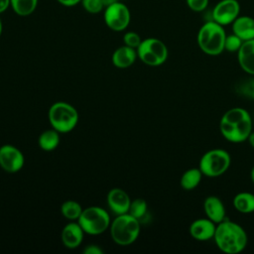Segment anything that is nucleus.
<instances>
[{"instance_id":"f257e3e1","label":"nucleus","mask_w":254,"mask_h":254,"mask_svg":"<svg viewBox=\"0 0 254 254\" xmlns=\"http://www.w3.org/2000/svg\"><path fill=\"white\" fill-rule=\"evenodd\" d=\"M219 131L231 143L246 141L252 132L250 113L242 107H233L224 112L219 121Z\"/></svg>"},{"instance_id":"f03ea898","label":"nucleus","mask_w":254,"mask_h":254,"mask_svg":"<svg viewBox=\"0 0 254 254\" xmlns=\"http://www.w3.org/2000/svg\"><path fill=\"white\" fill-rule=\"evenodd\" d=\"M213 239L217 248L226 254L242 252L248 242L247 233L244 228L226 218L216 224Z\"/></svg>"},{"instance_id":"7ed1b4c3","label":"nucleus","mask_w":254,"mask_h":254,"mask_svg":"<svg viewBox=\"0 0 254 254\" xmlns=\"http://www.w3.org/2000/svg\"><path fill=\"white\" fill-rule=\"evenodd\" d=\"M226 33L223 26L213 20L205 22L198 30L196 42L199 49L208 56H218L224 51Z\"/></svg>"},{"instance_id":"20e7f679","label":"nucleus","mask_w":254,"mask_h":254,"mask_svg":"<svg viewBox=\"0 0 254 254\" xmlns=\"http://www.w3.org/2000/svg\"><path fill=\"white\" fill-rule=\"evenodd\" d=\"M110 233L117 244L129 245L139 236L140 221L129 213L117 215L110 224Z\"/></svg>"},{"instance_id":"39448f33","label":"nucleus","mask_w":254,"mask_h":254,"mask_svg":"<svg viewBox=\"0 0 254 254\" xmlns=\"http://www.w3.org/2000/svg\"><path fill=\"white\" fill-rule=\"evenodd\" d=\"M231 157L229 153L220 148L206 151L200 158L198 168L202 175L208 178L222 176L230 167Z\"/></svg>"},{"instance_id":"423d86ee","label":"nucleus","mask_w":254,"mask_h":254,"mask_svg":"<svg viewBox=\"0 0 254 254\" xmlns=\"http://www.w3.org/2000/svg\"><path fill=\"white\" fill-rule=\"evenodd\" d=\"M49 121L54 129L60 133L71 131L77 124L76 109L66 102H56L49 109Z\"/></svg>"},{"instance_id":"0eeeda50","label":"nucleus","mask_w":254,"mask_h":254,"mask_svg":"<svg viewBox=\"0 0 254 254\" xmlns=\"http://www.w3.org/2000/svg\"><path fill=\"white\" fill-rule=\"evenodd\" d=\"M77 220L83 231L91 235L101 234L110 226L108 213L99 206H89L82 209Z\"/></svg>"},{"instance_id":"6e6552de","label":"nucleus","mask_w":254,"mask_h":254,"mask_svg":"<svg viewBox=\"0 0 254 254\" xmlns=\"http://www.w3.org/2000/svg\"><path fill=\"white\" fill-rule=\"evenodd\" d=\"M168 48L165 43L157 38L142 40L137 48V56L147 65L159 66L168 59Z\"/></svg>"},{"instance_id":"1a4fd4ad","label":"nucleus","mask_w":254,"mask_h":254,"mask_svg":"<svg viewBox=\"0 0 254 254\" xmlns=\"http://www.w3.org/2000/svg\"><path fill=\"white\" fill-rule=\"evenodd\" d=\"M103 20L105 25L110 30L121 32L129 26L131 21V13L129 8L119 0L104 8Z\"/></svg>"},{"instance_id":"9d476101","label":"nucleus","mask_w":254,"mask_h":254,"mask_svg":"<svg viewBox=\"0 0 254 254\" xmlns=\"http://www.w3.org/2000/svg\"><path fill=\"white\" fill-rule=\"evenodd\" d=\"M240 15V4L237 0H220L212 10V20L221 26L234 22Z\"/></svg>"},{"instance_id":"9b49d317","label":"nucleus","mask_w":254,"mask_h":254,"mask_svg":"<svg viewBox=\"0 0 254 254\" xmlns=\"http://www.w3.org/2000/svg\"><path fill=\"white\" fill-rule=\"evenodd\" d=\"M24 165V156L22 152L12 146L3 145L0 147V167L8 173H16Z\"/></svg>"},{"instance_id":"f8f14e48","label":"nucleus","mask_w":254,"mask_h":254,"mask_svg":"<svg viewBox=\"0 0 254 254\" xmlns=\"http://www.w3.org/2000/svg\"><path fill=\"white\" fill-rule=\"evenodd\" d=\"M216 224L210 219L198 218L193 220L190 225V236L197 241H207L213 238Z\"/></svg>"},{"instance_id":"ddd939ff","label":"nucleus","mask_w":254,"mask_h":254,"mask_svg":"<svg viewBox=\"0 0 254 254\" xmlns=\"http://www.w3.org/2000/svg\"><path fill=\"white\" fill-rule=\"evenodd\" d=\"M107 203L109 208L116 215L128 213L131 199L127 192L122 189H112L107 194Z\"/></svg>"},{"instance_id":"4468645a","label":"nucleus","mask_w":254,"mask_h":254,"mask_svg":"<svg viewBox=\"0 0 254 254\" xmlns=\"http://www.w3.org/2000/svg\"><path fill=\"white\" fill-rule=\"evenodd\" d=\"M203 210L208 219L213 221L215 224L224 220L226 210L222 200L215 195H209L205 197L203 201Z\"/></svg>"},{"instance_id":"2eb2a0df","label":"nucleus","mask_w":254,"mask_h":254,"mask_svg":"<svg viewBox=\"0 0 254 254\" xmlns=\"http://www.w3.org/2000/svg\"><path fill=\"white\" fill-rule=\"evenodd\" d=\"M237 60L246 73L254 75V39L243 42L237 52Z\"/></svg>"},{"instance_id":"dca6fc26","label":"nucleus","mask_w":254,"mask_h":254,"mask_svg":"<svg viewBox=\"0 0 254 254\" xmlns=\"http://www.w3.org/2000/svg\"><path fill=\"white\" fill-rule=\"evenodd\" d=\"M83 229L79 223H67L62 231V240L65 247L73 249L80 245L83 239Z\"/></svg>"},{"instance_id":"f3484780","label":"nucleus","mask_w":254,"mask_h":254,"mask_svg":"<svg viewBox=\"0 0 254 254\" xmlns=\"http://www.w3.org/2000/svg\"><path fill=\"white\" fill-rule=\"evenodd\" d=\"M232 25V33L242 41L254 39V18L250 16H238Z\"/></svg>"},{"instance_id":"a211bd4d","label":"nucleus","mask_w":254,"mask_h":254,"mask_svg":"<svg viewBox=\"0 0 254 254\" xmlns=\"http://www.w3.org/2000/svg\"><path fill=\"white\" fill-rule=\"evenodd\" d=\"M137 50L126 45L119 47L112 54V64L120 68H125L134 64L137 58Z\"/></svg>"},{"instance_id":"6ab92c4d","label":"nucleus","mask_w":254,"mask_h":254,"mask_svg":"<svg viewBox=\"0 0 254 254\" xmlns=\"http://www.w3.org/2000/svg\"><path fill=\"white\" fill-rule=\"evenodd\" d=\"M233 207L241 213L254 212V193L248 191H241L235 194L232 200Z\"/></svg>"},{"instance_id":"aec40b11","label":"nucleus","mask_w":254,"mask_h":254,"mask_svg":"<svg viewBox=\"0 0 254 254\" xmlns=\"http://www.w3.org/2000/svg\"><path fill=\"white\" fill-rule=\"evenodd\" d=\"M202 176L199 168H190L182 175L180 185L184 190H191L199 185Z\"/></svg>"},{"instance_id":"412c9836","label":"nucleus","mask_w":254,"mask_h":254,"mask_svg":"<svg viewBox=\"0 0 254 254\" xmlns=\"http://www.w3.org/2000/svg\"><path fill=\"white\" fill-rule=\"evenodd\" d=\"M60 132L56 129H49L44 131L39 137V146L44 151H53L60 144Z\"/></svg>"},{"instance_id":"4be33fe9","label":"nucleus","mask_w":254,"mask_h":254,"mask_svg":"<svg viewBox=\"0 0 254 254\" xmlns=\"http://www.w3.org/2000/svg\"><path fill=\"white\" fill-rule=\"evenodd\" d=\"M39 0H10V7L21 17H26L33 14L38 6Z\"/></svg>"},{"instance_id":"5701e85b","label":"nucleus","mask_w":254,"mask_h":254,"mask_svg":"<svg viewBox=\"0 0 254 254\" xmlns=\"http://www.w3.org/2000/svg\"><path fill=\"white\" fill-rule=\"evenodd\" d=\"M148 212V205L145 199L143 198H136L131 201L128 213L137 218L140 223L144 220Z\"/></svg>"},{"instance_id":"b1692460","label":"nucleus","mask_w":254,"mask_h":254,"mask_svg":"<svg viewBox=\"0 0 254 254\" xmlns=\"http://www.w3.org/2000/svg\"><path fill=\"white\" fill-rule=\"evenodd\" d=\"M62 214L70 220L78 219L82 212V208L80 204L74 200H66L61 206Z\"/></svg>"},{"instance_id":"393cba45","label":"nucleus","mask_w":254,"mask_h":254,"mask_svg":"<svg viewBox=\"0 0 254 254\" xmlns=\"http://www.w3.org/2000/svg\"><path fill=\"white\" fill-rule=\"evenodd\" d=\"M244 41H242L238 36L235 34L226 35L225 42H224V51L230 52V53H237L240 47L242 46Z\"/></svg>"},{"instance_id":"a878e982","label":"nucleus","mask_w":254,"mask_h":254,"mask_svg":"<svg viewBox=\"0 0 254 254\" xmlns=\"http://www.w3.org/2000/svg\"><path fill=\"white\" fill-rule=\"evenodd\" d=\"M82 8L89 14H98L103 12L104 5L101 0H81Z\"/></svg>"},{"instance_id":"bb28decb","label":"nucleus","mask_w":254,"mask_h":254,"mask_svg":"<svg viewBox=\"0 0 254 254\" xmlns=\"http://www.w3.org/2000/svg\"><path fill=\"white\" fill-rule=\"evenodd\" d=\"M123 41H124V44L126 46L137 50V48L139 47V45L142 42V39H141L139 34H137L136 32L131 31V32H127V33L124 34Z\"/></svg>"},{"instance_id":"cd10ccee","label":"nucleus","mask_w":254,"mask_h":254,"mask_svg":"<svg viewBox=\"0 0 254 254\" xmlns=\"http://www.w3.org/2000/svg\"><path fill=\"white\" fill-rule=\"evenodd\" d=\"M188 7L193 12H202L206 9L209 0H186Z\"/></svg>"},{"instance_id":"c85d7f7f","label":"nucleus","mask_w":254,"mask_h":254,"mask_svg":"<svg viewBox=\"0 0 254 254\" xmlns=\"http://www.w3.org/2000/svg\"><path fill=\"white\" fill-rule=\"evenodd\" d=\"M240 92L243 95L254 99V78H249V80L243 82L240 85Z\"/></svg>"},{"instance_id":"c756f323","label":"nucleus","mask_w":254,"mask_h":254,"mask_svg":"<svg viewBox=\"0 0 254 254\" xmlns=\"http://www.w3.org/2000/svg\"><path fill=\"white\" fill-rule=\"evenodd\" d=\"M84 254H102V249L97 245H88L82 251Z\"/></svg>"},{"instance_id":"7c9ffc66","label":"nucleus","mask_w":254,"mask_h":254,"mask_svg":"<svg viewBox=\"0 0 254 254\" xmlns=\"http://www.w3.org/2000/svg\"><path fill=\"white\" fill-rule=\"evenodd\" d=\"M57 2L64 7H73L80 4L81 0H57Z\"/></svg>"},{"instance_id":"2f4dec72","label":"nucleus","mask_w":254,"mask_h":254,"mask_svg":"<svg viewBox=\"0 0 254 254\" xmlns=\"http://www.w3.org/2000/svg\"><path fill=\"white\" fill-rule=\"evenodd\" d=\"M10 7V0H0V14L4 13Z\"/></svg>"},{"instance_id":"473e14b6","label":"nucleus","mask_w":254,"mask_h":254,"mask_svg":"<svg viewBox=\"0 0 254 254\" xmlns=\"http://www.w3.org/2000/svg\"><path fill=\"white\" fill-rule=\"evenodd\" d=\"M247 140H248L249 144L251 145V147H252V148H254V132H253V131L251 132V134L249 135V137H248V139H247Z\"/></svg>"},{"instance_id":"72a5a7b5","label":"nucleus","mask_w":254,"mask_h":254,"mask_svg":"<svg viewBox=\"0 0 254 254\" xmlns=\"http://www.w3.org/2000/svg\"><path fill=\"white\" fill-rule=\"evenodd\" d=\"M101 1H102V3H103L104 7H106V6H108V5L112 4V3L116 2V1H119V0H101Z\"/></svg>"},{"instance_id":"f704fd0d","label":"nucleus","mask_w":254,"mask_h":254,"mask_svg":"<svg viewBox=\"0 0 254 254\" xmlns=\"http://www.w3.org/2000/svg\"><path fill=\"white\" fill-rule=\"evenodd\" d=\"M250 179H251V182H252L253 185H254V166L252 167L251 172H250Z\"/></svg>"},{"instance_id":"c9c22d12","label":"nucleus","mask_w":254,"mask_h":254,"mask_svg":"<svg viewBox=\"0 0 254 254\" xmlns=\"http://www.w3.org/2000/svg\"><path fill=\"white\" fill-rule=\"evenodd\" d=\"M2 31H3V23H2V20L0 18V36L2 34Z\"/></svg>"},{"instance_id":"e433bc0d","label":"nucleus","mask_w":254,"mask_h":254,"mask_svg":"<svg viewBox=\"0 0 254 254\" xmlns=\"http://www.w3.org/2000/svg\"><path fill=\"white\" fill-rule=\"evenodd\" d=\"M120 1H126V0H120Z\"/></svg>"}]
</instances>
